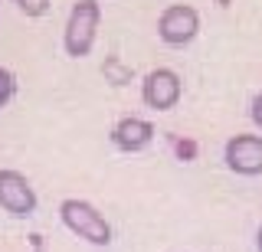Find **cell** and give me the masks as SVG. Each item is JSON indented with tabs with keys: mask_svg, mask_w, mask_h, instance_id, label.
Wrapping results in <instances>:
<instances>
[{
	"mask_svg": "<svg viewBox=\"0 0 262 252\" xmlns=\"http://www.w3.org/2000/svg\"><path fill=\"white\" fill-rule=\"evenodd\" d=\"M0 207L10 216H30L36 210V193L20 170H0Z\"/></svg>",
	"mask_w": 262,
	"mask_h": 252,
	"instance_id": "3",
	"label": "cell"
},
{
	"mask_svg": "<svg viewBox=\"0 0 262 252\" xmlns=\"http://www.w3.org/2000/svg\"><path fill=\"white\" fill-rule=\"evenodd\" d=\"M259 252H262V226H259Z\"/></svg>",
	"mask_w": 262,
	"mask_h": 252,
	"instance_id": "11",
	"label": "cell"
},
{
	"mask_svg": "<svg viewBox=\"0 0 262 252\" xmlns=\"http://www.w3.org/2000/svg\"><path fill=\"white\" fill-rule=\"evenodd\" d=\"M154 138V125L144 118H121L118 125L112 128V141L118 144L121 151H141L151 144Z\"/></svg>",
	"mask_w": 262,
	"mask_h": 252,
	"instance_id": "7",
	"label": "cell"
},
{
	"mask_svg": "<svg viewBox=\"0 0 262 252\" xmlns=\"http://www.w3.org/2000/svg\"><path fill=\"white\" fill-rule=\"evenodd\" d=\"M196 30H200V17H196L193 7H184V4L167 7V10L161 13V23H158L161 39H164V43H170V46L190 43V39L196 36Z\"/></svg>",
	"mask_w": 262,
	"mask_h": 252,
	"instance_id": "4",
	"label": "cell"
},
{
	"mask_svg": "<svg viewBox=\"0 0 262 252\" xmlns=\"http://www.w3.org/2000/svg\"><path fill=\"white\" fill-rule=\"evenodd\" d=\"M226 164L236 174H262V138L256 134H236L226 144Z\"/></svg>",
	"mask_w": 262,
	"mask_h": 252,
	"instance_id": "6",
	"label": "cell"
},
{
	"mask_svg": "<svg viewBox=\"0 0 262 252\" xmlns=\"http://www.w3.org/2000/svg\"><path fill=\"white\" fill-rule=\"evenodd\" d=\"M252 121H256V125L262 128V92L256 95V99H252Z\"/></svg>",
	"mask_w": 262,
	"mask_h": 252,
	"instance_id": "10",
	"label": "cell"
},
{
	"mask_svg": "<svg viewBox=\"0 0 262 252\" xmlns=\"http://www.w3.org/2000/svg\"><path fill=\"white\" fill-rule=\"evenodd\" d=\"M98 20H102V7L95 4V0H79L76 7H72L69 13V23H66V53L72 56V59H82V56H89L95 43V33H98Z\"/></svg>",
	"mask_w": 262,
	"mask_h": 252,
	"instance_id": "1",
	"label": "cell"
},
{
	"mask_svg": "<svg viewBox=\"0 0 262 252\" xmlns=\"http://www.w3.org/2000/svg\"><path fill=\"white\" fill-rule=\"evenodd\" d=\"M180 92H184V85H180V76L174 69H154L151 76L144 79V88H141L144 102L151 105V108H158V111L174 108L180 102Z\"/></svg>",
	"mask_w": 262,
	"mask_h": 252,
	"instance_id": "5",
	"label": "cell"
},
{
	"mask_svg": "<svg viewBox=\"0 0 262 252\" xmlns=\"http://www.w3.org/2000/svg\"><path fill=\"white\" fill-rule=\"evenodd\" d=\"M16 7H20L27 17H43V13L49 10V0H13Z\"/></svg>",
	"mask_w": 262,
	"mask_h": 252,
	"instance_id": "9",
	"label": "cell"
},
{
	"mask_svg": "<svg viewBox=\"0 0 262 252\" xmlns=\"http://www.w3.org/2000/svg\"><path fill=\"white\" fill-rule=\"evenodd\" d=\"M59 216H62V223L69 226L72 233L82 236V239L95 242V246H108V242H112L108 219L98 213L92 203H85V200H62Z\"/></svg>",
	"mask_w": 262,
	"mask_h": 252,
	"instance_id": "2",
	"label": "cell"
},
{
	"mask_svg": "<svg viewBox=\"0 0 262 252\" xmlns=\"http://www.w3.org/2000/svg\"><path fill=\"white\" fill-rule=\"evenodd\" d=\"M13 92H16V76L10 69H0V108L13 99Z\"/></svg>",
	"mask_w": 262,
	"mask_h": 252,
	"instance_id": "8",
	"label": "cell"
}]
</instances>
